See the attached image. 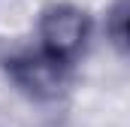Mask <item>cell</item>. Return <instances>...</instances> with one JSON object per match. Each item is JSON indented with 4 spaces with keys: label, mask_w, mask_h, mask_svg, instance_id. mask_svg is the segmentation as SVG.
Returning <instances> with one entry per match:
<instances>
[{
    "label": "cell",
    "mask_w": 130,
    "mask_h": 127,
    "mask_svg": "<svg viewBox=\"0 0 130 127\" xmlns=\"http://www.w3.org/2000/svg\"><path fill=\"white\" fill-rule=\"evenodd\" d=\"M91 36H94V18L85 6L70 0H55L42 6L36 21V45L45 55L76 67L88 52Z\"/></svg>",
    "instance_id": "1"
},
{
    "label": "cell",
    "mask_w": 130,
    "mask_h": 127,
    "mask_svg": "<svg viewBox=\"0 0 130 127\" xmlns=\"http://www.w3.org/2000/svg\"><path fill=\"white\" fill-rule=\"evenodd\" d=\"M6 76L24 97L39 100V103H52L70 88L73 67L45 55L36 45V49H24V52L6 58Z\"/></svg>",
    "instance_id": "2"
},
{
    "label": "cell",
    "mask_w": 130,
    "mask_h": 127,
    "mask_svg": "<svg viewBox=\"0 0 130 127\" xmlns=\"http://www.w3.org/2000/svg\"><path fill=\"white\" fill-rule=\"evenodd\" d=\"M106 36L118 55L130 58V0H112L106 12Z\"/></svg>",
    "instance_id": "3"
}]
</instances>
